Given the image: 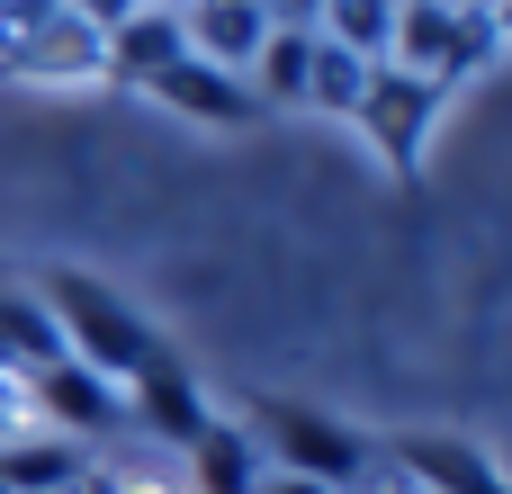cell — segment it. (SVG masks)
I'll use <instances>...</instances> for the list:
<instances>
[{
  "mask_svg": "<svg viewBox=\"0 0 512 494\" xmlns=\"http://www.w3.org/2000/svg\"><path fill=\"white\" fill-rule=\"evenodd\" d=\"M36 432V378L0 360V441H27Z\"/></svg>",
  "mask_w": 512,
  "mask_h": 494,
  "instance_id": "cell-18",
  "label": "cell"
},
{
  "mask_svg": "<svg viewBox=\"0 0 512 494\" xmlns=\"http://www.w3.org/2000/svg\"><path fill=\"white\" fill-rule=\"evenodd\" d=\"M252 494H342V486H315V477H279V468H261V486Z\"/></svg>",
  "mask_w": 512,
  "mask_h": 494,
  "instance_id": "cell-20",
  "label": "cell"
},
{
  "mask_svg": "<svg viewBox=\"0 0 512 494\" xmlns=\"http://www.w3.org/2000/svg\"><path fill=\"white\" fill-rule=\"evenodd\" d=\"M495 54H504L495 9L396 0V36H387V63H396V72H414V81H432V90H459V81H477Z\"/></svg>",
  "mask_w": 512,
  "mask_h": 494,
  "instance_id": "cell-3",
  "label": "cell"
},
{
  "mask_svg": "<svg viewBox=\"0 0 512 494\" xmlns=\"http://www.w3.org/2000/svg\"><path fill=\"white\" fill-rule=\"evenodd\" d=\"M495 36H504V45H512V0H495Z\"/></svg>",
  "mask_w": 512,
  "mask_h": 494,
  "instance_id": "cell-22",
  "label": "cell"
},
{
  "mask_svg": "<svg viewBox=\"0 0 512 494\" xmlns=\"http://www.w3.org/2000/svg\"><path fill=\"white\" fill-rule=\"evenodd\" d=\"M306 63H315V27H270L243 81L261 108H306Z\"/></svg>",
  "mask_w": 512,
  "mask_h": 494,
  "instance_id": "cell-12",
  "label": "cell"
},
{
  "mask_svg": "<svg viewBox=\"0 0 512 494\" xmlns=\"http://www.w3.org/2000/svg\"><path fill=\"white\" fill-rule=\"evenodd\" d=\"M153 9H189V0H153Z\"/></svg>",
  "mask_w": 512,
  "mask_h": 494,
  "instance_id": "cell-24",
  "label": "cell"
},
{
  "mask_svg": "<svg viewBox=\"0 0 512 494\" xmlns=\"http://www.w3.org/2000/svg\"><path fill=\"white\" fill-rule=\"evenodd\" d=\"M369 72H378V63H360V54H342V45H324V36H315V63H306V108L351 117V108H360V90H369Z\"/></svg>",
  "mask_w": 512,
  "mask_h": 494,
  "instance_id": "cell-17",
  "label": "cell"
},
{
  "mask_svg": "<svg viewBox=\"0 0 512 494\" xmlns=\"http://www.w3.org/2000/svg\"><path fill=\"white\" fill-rule=\"evenodd\" d=\"M63 494H81V486H63Z\"/></svg>",
  "mask_w": 512,
  "mask_h": 494,
  "instance_id": "cell-26",
  "label": "cell"
},
{
  "mask_svg": "<svg viewBox=\"0 0 512 494\" xmlns=\"http://www.w3.org/2000/svg\"><path fill=\"white\" fill-rule=\"evenodd\" d=\"M189 468H198V494H252L261 486V450H252V432H234V423H207V432L189 441Z\"/></svg>",
  "mask_w": 512,
  "mask_h": 494,
  "instance_id": "cell-14",
  "label": "cell"
},
{
  "mask_svg": "<svg viewBox=\"0 0 512 494\" xmlns=\"http://www.w3.org/2000/svg\"><path fill=\"white\" fill-rule=\"evenodd\" d=\"M180 54H189L180 9H153V0H144L126 27H108V72H117V81H135V90H144V81H162Z\"/></svg>",
  "mask_w": 512,
  "mask_h": 494,
  "instance_id": "cell-11",
  "label": "cell"
},
{
  "mask_svg": "<svg viewBox=\"0 0 512 494\" xmlns=\"http://www.w3.org/2000/svg\"><path fill=\"white\" fill-rule=\"evenodd\" d=\"M0 360H9V369H27V378L63 360V333H54L45 297H27V288H0Z\"/></svg>",
  "mask_w": 512,
  "mask_h": 494,
  "instance_id": "cell-13",
  "label": "cell"
},
{
  "mask_svg": "<svg viewBox=\"0 0 512 494\" xmlns=\"http://www.w3.org/2000/svg\"><path fill=\"white\" fill-rule=\"evenodd\" d=\"M441 9H495V0H441Z\"/></svg>",
  "mask_w": 512,
  "mask_h": 494,
  "instance_id": "cell-23",
  "label": "cell"
},
{
  "mask_svg": "<svg viewBox=\"0 0 512 494\" xmlns=\"http://www.w3.org/2000/svg\"><path fill=\"white\" fill-rule=\"evenodd\" d=\"M315 36H324V45H342V54H360V63H387V36H396V0H324Z\"/></svg>",
  "mask_w": 512,
  "mask_h": 494,
  "instance_id": "cell-16",
  "label": "cell"
},
{
  "mask_svg": "<svg viewBox=\"0 0 512 494\" xmlns=\"http://www.w3.org/2000/svg\"><path fill=\"white\" fill-rule=\"evenodd\" d=\"M270 27H279V18H270L261 0H189V9H180L189 54H198V63H225V72H252V54H261Z\"/></svg>",
  "mask_w": 512,
  "mask_h": 494,
  "instance_id": "cell-9",
  "label": "cell"
},
{
  "mask_svg": "<svg viewBox=\"0 0 512 494\" xmlns=\"http://www.w3.org/2000/svg\"><path fill=\"white\" fill-rule=\"evenodd\" d=\"M270 18H279V27H315V18H324V0H270Z\"/></svg>",
  "mask_w": 512,
  "mask_h": 494,
  "instance_id": "cell-21",
  "label": "cell"
},
{
  "mask_svg": "<svg viewBox=\"0 0 512 494\" xmlns=\"http://www.w3.org/2000/svg\"><path fill=\"white\" fill-rule=\"evenodd\" d=\"M36 423H54L63 441H81V432L108 441V432H126V387L81 360H54V369H36Z\"/></svg>",
  "mask_w": 512,
  "mask_h": 494,
  "instance_id": "cell-5",
  "label": "cell"
},
{
  "mask_svg": "<svg viewBox=\"0 0 512 494\" xmlns=\"http://www.w3.org/2000/svg\"><path fill=\"white\" fill-rule=\"evenodd\" d=\"M252 450L279 468V477H315V486L369 494V468H378V441L315 414V405H288V396H261L252 405Z\"/></svg>",
  "mask_w": 512,
  "mask_h": 494,
  "instance_id": "cell-2",
  "label": "cell"
},
{
  "mask_svg": "<svg viewBox=\"0 0 512 494\" xmlns=\"http://www.w3.org/2000/svg\"><path fill=\"white\" fill-rule=\"evenodd\" d=\"M63 9H72L81 27H99V36H108V27H126V18H135L144 0H63Z\"/></svg>",
  "mask_w": 512,
  "mask_h": 494,
  "instance_id": "cell-19",
  "label": "cell"
},
{
  "mask_svg": "<svg viewBox=\"0 0 512 494\" xmlns=\"http://www.w3.org/2000/svg\"><path fill=\"white\" fill-rule=\"evenodd\" d=\"M162 108H180V117H207V126H252L261 117V99H252V81L243 72H225V63H198V54H180L162 81H144Z\"/></svg>",
  "mask_w": 512,
  "mask_h": 494,
  "instance_id": "cell-8",
  "label": "cell"
},
{
  "mask_svg": "<svg viewBox=\"0 0 512 494\" xmlns=\"http://www.w3.org/2000/svg\"><path fill=\"white\" fill-rule=\"evenodd\" d=\"M81 486V450L72 441H0V494H63Z\"/></svg>",
  "mask_w": 512,
  "mask_h": 494,
  "instance_id": "cell-15",
  "label": "cell"
},
{
  "mask_svg": "<svg viewBox=\"0 0 512 494\" xmlns=\"http://www.w3.org/2000/svg\"><path fill=\"white\" fill-rule=\"evenodd\" d=\"M405 477L396 486H414V494H512L495 468H486V450H468V441H441V432H414V441H396L387 450Z\"/></svg>",
  "mask_w": 512,
  "mask_h": 494,
  "instance_id": "cell-10",
  "label": "cell"
},
{
  "mask_svg": "<svg viewBox=\"0 0 512 494\" xmlns=\"http://www.w3.org/2000/svg\"><path fill=\"white\" fill-rule=\"evenodd\" d=\"M9 72H18V81H99V72H108V36H99V27H81V18L54 0V9L18 36Z\"/></svg>",
  "mask_w": 512,
  "mask_h": 494,
  "instance_id": "cell-7",
  "label": "cell"
},
{
  "mask_svg": "<svg viewBox=\"0 0 512 494\" xmlns=\"http://www.w3.org/2000/svg\"><path fill=\"white\" fill-rule=\"evenodd\" d=\"M450 117V90H432V81H414V72H396V63H378L369 72V90H360V108H351V126L378 144V162L414 189L423 180V153H432V126Z\"/></svg>",
  "mask_w": 512,
  "mask_h": 494,
  "instance_id": "cell-4",
  "label": "cell"
},
{
  "mask_svg": "<svg viewBox=\"0 0 512 494\" xmlns=\"http://www.w3.org/2000/svg\"><path fill=\"white\" fill-rule=\"evenodd\" d=\"M369 494H405V486H369Z\"/></svg>",
  "mask_w": 512,
  "mask_h": 494,
  "instance_id": "cell-25",
  "label": "cell"
},
{
  "mask_svg": "<svg viewBox=\"0 0 512 494\" xmlns=\"http://www.w3.org/2000/svg\"><path fill=\"white\" fill-rule=\"evenodd\" d=\"M36 297H45L54 333H63V360H81V369H99V378H117V387L162 360V333H153L117 288H99L90 270H45Z\"/></svg>",
  "mask_w": 512,
  "mask_h": 494,
  "instance_id": "cell-1",
  "label": "cell"
},
{
  "mask_svg": "<svg viewBox=\"0 0 512 494\" xmlns=\"http://www.w3.org/2000/svg\"><path fill=\"white\" fill-rule=\"evenodd\" d=\"M126 423H144V432H153V450H189V441H198L216 414H207L198 378H189V369L162 351L153 369H135V378H126Z\"/></svg>",
  "mask_w": 512,
  "mask_h": 494,
  "instance_id": "cell-6",
  "label": "cell"
}]
</instances>
